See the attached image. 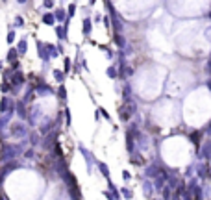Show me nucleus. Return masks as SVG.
<instances>
[{"label": "nucleus", "mask_w": 211, "mask_h": 200, "mask_svg": "<svg viewBox=\"0 0 211 200\" xmlns=\"http://www.w3.org/2000/svg\"><path fill=\"white\" fill-rule=\"evenodd\" d=\"M130 178H131V174L124 171V172H122V180H124V182H128V180H130Z\"/></svg>", "instance_id": "32"}, {"label": "nucleus", "mask_w": 211, "mask_h": 200, "mask_svg": "<svg viewBox=\"0 0 211 200\" xmlns=\"http://www.w3.org/2000/svg\"><path fill=\"white\" fill-rule=\"evenodd\" d=\"M54 78H56V80H58V82H59V83H63L65 72H61V71H58V69H56V71H54Z\"/></svg>", "instance_id": "20"}, {"label": "nucleus", "mask_w": 211, "mask_h": 200, "mask_svg": "<svg viewBox=\"0 0 211 200\" xmlns=\"http://www.w3.org/2000/svg\"><path fill=\"white\" fill-rule=\"evenodd\" d=\"M115 43H117V46H121V48L126 45V41L122 39V35H121V34H115Z\"/></svg>", "instance_id": "18"}, {"label": "nucleus", "mask_w": 211, "mask_h": 200, "mask_svg": "<svg viewBox=\"0 0 211 200\" xmlns=\"http://www.w3.org/2000/svg\"><path fill=\"white\" fill-rule=\"evenodd\" d=\"M43 6L44 8H54V2L52 0H46V2H43Z\"/></svg>", "instance_id": "31"}, {"label": "nucleus", "mask_w": 211, "mask_h": 200, "mask_svg": "<svg viewBox=\"0 0 211 200\" xmlns=\"http://www.w3.org/2000/svg\"><path fill=\"white\" fill-rule=\"evenodd\" d=\"M208 87H209V89H211V80H209V82H208Z\"/></svg>", "instance_id": "34"}, {"label": "nucleus", "mask_w": 211, "mask_h": 200, "mask_svg": "<svg viewBox=\"0 0 211 200\" xmlns=\"http://www.w3.org/2000/svg\"><path fill=\"white\" fill-rule=\"evenodd\" d=\"M15 26H17V28H22V26H24V19H22L21 15L15 17Z\"/></svg>", "instance_id": "24"}, {"label": "nucleus", "mask_w": 211, "mask_h": 200, "mask_svg": "<svg viewBox=\"0 0 211 200\" xmlns=\"http://www.w3.org/2000/svg\"><path fill=\"white\" fill-rule=\"evenodd\" d=\"M209 19H211V11H209Z\"/></svg>", "instance_id": "36"}, {"label": "nucleus", "mask_w": 211, "mask_h": 200, "mask_svg": "<svg viewBox=\"0 0 211 200\" xmlns=\"http://www.w3.org/2000/svg\"><path fill=\"white\" fill-rule=\"evenodd\" d=\"M26 50H28V41L21 39V41H19V45H17V52H19V56H24V54H26Z\"/></svg>", "instance_id": "6"}, {"label": "nucleus", "mask_w": 211, "mask_h": 200, "mask_svg": "<svg viewBox=\"0 0 211 200\" xmlns=\"http://www.w3.org/2000/svg\"><path fill=\"white\" fill-rule=\"evenodd\" d=\"M163 198H165V200L170 198V187H169V185H167V187H165V191H163Z\"/></svg>", "instance_id": "28"}, {"label": "nucleus", "mask_w": 211, "mask_h": 200, "mask_svg": "<svg viewBox=\"0 0 211 200\" xmlns=\"http://www.w3.org/2000/svg\"><path fill=\"white\" fill-rule=\"evenodd\" d=\"M63 72L67 74V72H70V58H65L63 61Z\"/></svg>", "instance_id": "23"}, {"label": "nucleus", "mask_w": 211, "mask_h": 200, "mask_svg": "<svg viewBox=\"0 0 211 200\" xmlns=\"http://www.w3.org/2000/svg\"><path fill=\"white\" fill-rule=\"evenodd\" d=\"M35 45H37V52H39V58H41L43 61H48V60H50V56H48V52H46V45H43L41 41H37Z\"/></svg>", "instance_id": "3"}, {"label": "nucleus", "mask_w": 211, "mask_h": 200, "mask_svg": "<svg viewBox=\"0 0 211 200\" xmlns=\"http://www.w3.org/2000/svg\"><path fill=\"white\" fill-rule=\"evenodd\" d=\"M106 74H107L109 78H117V76H119V72H117V69H115V67H109V69L106 71Z\"/></svg>", "instance_id": "19"}, {"label": "nucleus", "mask_w": 211, "mask_h": 200, "mask_svg": "<svg viewBox=\"0 0 211 200\" xmlns=\"http://www.w3.org/2000/svg\"><path fill=\"white\" fill-rule=\"evenodd\" d=\"M17 39V35H15V32H13V30H9V32H8V45H13V41Z\"/></svg>", "instance_id": "22"}, {"label": "nucleus", "mask_w": 211, "mask_h": 200, "mask_svg": "<svg viewBox=\"0 0 211 200\" xmlns=\"http://www.w3.org/2000/svg\"><path fill=\"white\" fill-rule=\"evenodd\" d=\"M98 169H100V172H102V176L109 180V169H107V165H106V163H98Z\"/></svg>", "instance_id": "15"}, {"label": "nucleus", "mask_w": 211, "mask_h": 200, "mask_svg": "<svg viewBox=\"0 0 211 200\" xmlns=\"http://www.w3.org/2000/svg\"><path fill=\"white\" fill-rule=\"evenodd\" d=\"M137 111V106H135V102H128V104H124V108H121V111H119V117H121V120H130V117L133 115Z\"/></svg>", "instance_id": "1"}, {"label": "nucleus", "mask_w": 211, "mask_h": 200, "mask_svg": "<svg viewBox=\"0 0 211 200\" xmlns=\"http://www.w3.org/2000/svg\"><path fill=\"white\" fill-rule=\"evenodd\" d=\"M91 28H93L91 19H84V35H89L91 34Z\"/></svg>", "instance_id": "14"}, {"label": "nucleus", "mask_w": 211, "mask_h": 200, "mask_svg": "<svg viewBox=\"0 0 211 200\" xmlns=\"http://www.w3.org/2000/svg\"><path fill=\"white\" fill-rule=\"evenodd\" d=\"M80 152L85 156V161H87V169H91V161H93V158H91V154L85 150V146H80Z\"/></svg>", "instance_id": "13"}, {"label": "nucleus", "mask_w": 211, "mask_h": 200, "mask_svg": "<svg viewBox=\"0 0 211 200\" xmlns=\"http://www.w3.org/2000/svg\"><path fill=\"white\" fill-rule=\"evenodd\" d=\"M9 134H11L13 137H24V135L28 134V130H26L22 124H11V126H9Z\"/></svg>", "instance_id": "2"}, {"label": "nucleus", "mask_w": 211, "mask_h": 200, "mask_svg": "<svg viewBox=\"0 0 211 200\" xmlns=\"http://www.w3.org/2000/svg\"><path fill=\"white\" fill-rule=\"evenodd\" d=\"M56 35H58V39H61V41L67 39V32L63 30V26H61V24H58V26H56Z\"/></svg>", "instance_id": "11"}, {"label": "nucleus", "mask_w": 211, "mask_h": 200, "mask_svg": "<svg viewBox=\"0 0 211 200\" xmlns=\"http://www.w3.org/2000/svg\"><path fill=\"white\" fill-rule=\"evenodd\" d=\"M200 137H202V132H193V134H191V141H193V145H194L196 148H200V145H202V143H200Z\"/></svg>", "instance_id": "7"}, {"label": "nucleus", "mask_w": 211, "mask_h": 200, "mask_svg": "<svg viewBox=\"0 0 211 200\" xmlns=\"http://www.w3.org/2000/svg\"><path fill=\"white\" fill-rule=\"evenodd\" d=\"M104 22H106V26H107V28L111 26V24H109V22H111V20H109V17H104Z\"/></svg>", "instance_id": "33"}, {"label": "nucleus", "mask_w": 211, "mask_h": 200, "mask_svg": "<svg viewBox=\"0 0 211 200\" xmlns=\"http://www.w3.org/2000/svg\"><path fill=\"white\" fill-rule=\"evenodd\" d=\"M76 13V4H70L69 6V11H67V17H72Z\"/></svg>", "instance_id": "25"}, {"label": "nucleus", "mask_w": 211, "mask_h": 200, "mask_svg": "<svg viewBox=\"0 0 211 200\" xmlns=\"http://www.w3.org/2000/svg\"><path fill=\"white\" fill-rule=\"evenodd\" d=\"M0 89H2V93H8V91H11V85H9V82H4V83L0 85Z\"/></svg>", "instance_id": "26"}, {"label": "nucleus", "mask_w": 211, "mask_h": 200, "mask_svg": "<svg viewBox=\"0 0 211 200\" xmlns=\"http://www.w3.org/2000/svg\"><path fill=\"white\" fill-rule=\"evenodd\" d=\"M8 106H9V98L4 97L0 100V113H8Z\"/></svg>", "instance_id": "12"}, {"label": "nucleus", "mask_w": 211, "mask_h": 200, "mask_svg": "<svg viewBox=\"0 0 211 200\" xmlns=\"http://www.w3.org/2000/svg\"><path fill=\"white\" fill-rule=\"evenodd\" d=\"M204 158H206V160L211 158V141H208V143L204 145Z\"/></svg>", "instance_id": "17"}, {"label": "nucleus", "mask_w": 211, "mask_h": 200, "mask_svg": "<svg viewBox=\"0 0 211 200\" xmlns=\"http://www.w3.org/2000/svg\"><path fill=\"white\" fill-rule=\"evenodd\" d=\"M2 71H4V69H2V61H0V72H2Z\"/></svg>", "instance_id": "35"}, {"label": "nucleus", "mask_w": 211, "mask_h": 200, "mask_svg": "<svg viewBox=\"0 0 211 200\" xmlns=\"http://www.w3.org/2000/svg\"><path fill=\"white\" fill-rule=\"evenodd\" d=\"M43 22H44V24H48V26H54V22H56L54 13H44V15H43Z\"/></svg>", "instance_id": "10"}, {"label": "nucleus", "mask_w": 211, "mask_h": 200, "mask_svg": "<svg viewBox=\"0 0 211 200\" xmlns=\"http://www.w3.org/2000/svg\"><path fill=\"white\" fill-rule=\"evenodd\" d=\"M17 111H19V117L26 119V109H24V102H17Z\"/></svg>", "instance_id": "16"}, {"label": "nucleus", "mask_w": 211, "mask_h": 200, "mask_svg": "<svg viewBox=\"0 0 211 200\" xmlns=\"http://www.w3.org/2000/svg\"><path fill=\"white\" fill-rule=\"evenodd\" d=\"M54 19L58 20V22H65L67 20V13H65L63 9H56L54 11Z\"/></svg>", "instance_id": "8"}, {"label": "nucleus", "mask_w": 211, "mask_h": 200, "mask_svg": "<svg viewBox=\"0 0 211 200\" xmlns=\"http://www.w3.org/2000/svg\"><path fill=\"white\" fill-rule=\"evenodd\" d=\"M121 193H122V197H126V198H131V197H133V193H131L130 189H126V187H122V191H121Z\"/></svg>", "instance_id": "27"}, {"label": "nucleus", "mask_w": 211, "mask_h": 200, "mask_svg": "<svg viewBox=\"0 0 211 200\" xmlns=\"http://www.w3.org/2000/svg\"><path fill=\"white\" fill-rule=\"evenodd\" d=\"M24 158L32 160V158H33V150H26V152H24Z\"/></svg>", "instance_id": "29"}, {"label": "nucleus", "mask_w": 211, "mask_h": 200, "mask_svg": "<svg viewBox=\"0 0 211 200\" xmlns=\"http://www.w3.org/2000/svg\"><path fill=\"white\" fill-rule=\"evenodd\" d=\"M58 93H59V98H61V100L67 98V89H65V85H63V83H61V85L58 87Z\"/></svg>", "instance_id": "21"}, {"label": "nucleus", "mask_w": 211, "mask_h": 200, "mask_svg": "<svg viewBox=\"0 0 211 200\" xmlns=\"http://www.w3.org/2000/svg\"><path fill=\"white\" fill-rule=\"evenodd\" d=\"M209 132H211V124H209Z\"/></svg>", "instance_id": "37"}, {"label": "nucleus", "mask_w": 211, "mask_h": 200, "mask_svg": "<svg viewBox=\"0 0 211 200\" xmlns=\"http://www.w3.org/2000/svg\"><path fill=\"white\" fill-rule=\"evenodd\" d=\"M35 91H37V93H43V95H50V93H52V87H48V85L43 82V85H37Z\"/></svg>", "instance_id": "9"}, {"label": "nucleus", "mask_w": 211, "mask_h": 200, "mask_svg": "<svg viewBox=\"0 0 211 200\" xmlns=\"http://www.w3.org/2000/svg\"><path fill=\"white\" fill-rule=\"evenodd\" d=\"M65 117H67V126L70 124V111H69V108L65 109Z\"/></svg>", "instance_id": "30"}, {"label": "nucleus", "mask_w": 211, "mask_h": 200, "mask_svg": "<svg viewBox=\"0 0 211 200\" xmlns=\"http://www.w3.org/2000/svg\"><path fill=\"white\" fill-rule=\"evenodd\" d=\"M17 58H19V52H17V48H15V46H11V48L8 50V56H6V61L13 65V63H17Z\"/></svg>", "instance_id": "4"}, {"label": "nucleus", "mask_w": 211, "mask_h": 200, "mask_svg": "<svg viewBox=\"0 0 211 200\" xmlns=\"http://www.w3.org/2000/svg\"><path fill=\"white\" fill-rule=\"evenodd\" d=\"M126 148L128 152H133V132L131 130L126 132Z\"/></svg>", "instance_id": "5"}]
</instances>
